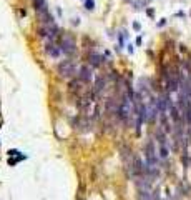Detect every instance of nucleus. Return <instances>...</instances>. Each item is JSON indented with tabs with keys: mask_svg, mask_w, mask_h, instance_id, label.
Wrapping results in <instances>:
<instances>
[{
	"mask_svg": "<svg viewBox=\"0 0 191 200\" xmlns=\"http://www.w3.org/2000/svg\"><path fill=\"white\" fill-rule=\"evenodd\" d=\"M57 70H58L60 77H63V79H72L73 75L77 73V68L73 65V62H70V60H63L62 63H58Z\"/></svg>",
	"mask_w": 191,
	"mask_h": 200,
	"instance_id": "f257e3e1",
	"label": "nucleus"
},
{
	"mask_svg": "<svg viewBox=\"0 0 191 200\" xmlns=\"http://www.w3.org/2000/svg\"><path fill=\"white\" fill-rule=\"evenodd\" d=\"M60 48H62V52L65 53V55H70V53L75 52V42H73L70 37H63Z\"/></svg>",
	"mask_w": 191,
	"mask_h": 200,
	"instance_id": "f03ea898",
	"label": "nucleus"
},
{
	"mask_svg": "<svg viewBox=\"0 0 191 200\" xmlns=\"http://www.w3.org/2000/svg\"><path fill=\"white\" fill-rule=\"evenodd\" d=\"M78 79L81 80V82H85V83H90V80H92V68L88 65H83L81 68L78 70Z\"/></svg>",
	"mask_w": 191,
	"mask_h": 200,
	"instance_id": "7ed1b4c3",
	"label": "nucleus"
},
{
	"mask_svg": "<svg viewBox=\"0 0 191 200\" xmlns=\"http://www.w3.org/2000/svg\"><path fill=\"white\" fill-rule=\"evenodd\" d=\"M47 52L50 53L53 59H57V57H60V52H62V48H60V47H57L55 43H53V42H50V43H48V48H47Z\"/></svg>",
	"mask_w": 191,
	"mask_h": 200,
	"instance_id": "20e7f679",
	"label": "nucleus"
},
{
	"mask_svg": "<svg viewBox=\"0 0 191 200\" xmlns=\"http://www.w3.org/2000/svg\"><path fill=\"white\" fill-rule=\"evenodd\" d=\"M90 63H92V65H100V63H101V57H100L98 53H92V55H90Z\"/></svg>",
	"mask_w": 191,
	"mask_h": 200,
	"instance_id": "39448f33",
	"label": "nucleus"
},
{
	"mask_svg": "<svg viewBox=\"0 0 191 200\" xmlns=\"http://www.w3.org/2000/svg\"><path fill=\"white\" fill-rule=\"evenodd\" d=\"M86 8H88V10H93V8H95V2H93V0H88V2H86Z\"/></svg>",
	"mask_w": 191,
	"mask_h": 200,
	"instance_id": "423d86ee",
	"label": "nucleus"
}]
</instances>
